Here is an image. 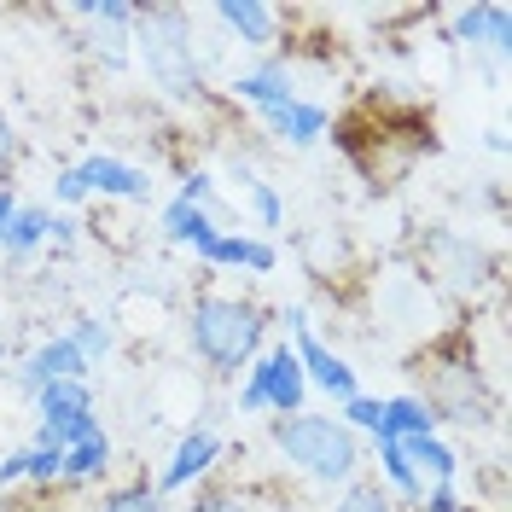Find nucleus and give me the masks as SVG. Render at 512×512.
Wrapping results in <instances>:
<instances>
[{"label":"nucleus","mask_w":512,"mask_h":512,"mask_svg":"<svg viewBox=\"0 0 512 512\" xmlns=\"http://www.w3.org/2000/svg\"><path fill=\"white\" fill-rule=\"evenodd\" d=\"M262 123L274 140H286V146H315L320 134H326V105H309V99H286V105H274V111H262Z\"/></svg>","instance_id":"nucleus-11"},{"label":"nucleus","mask_w":512,"mask_h":512,"mask_svg":"<svg viewBox=\"0 0 512 512\" xmlns=\"http://www.w3.org/2000/svg\"><path fill=\"white\" fill-rule=\"evenodd\" d=\"M262 332H268V315L256 303H245V297H198L187 315L192 355L210 373H239L262 350Z\"/></svg>","instance_id":"nucleus-2"},{"label":"nucleus","mask_w":512,"mask_h":512,"mask_svg":"<svg viewBox=\"0 0 512 512\" xmlns=\"http://www.w3.org/2000/svg\"><path fill=\"white\" fill-rule=\"evenodd\" d=\"M18 478H24V448L0 460V489H12V483H18Z\"/></svg>","instance_id":"nucleus-33"},{"label":"nucleus","mask_w":512,"mask_h":512,"mask_svg":"<svg viewBox=\"0 0 512 512\" xmlns=\"http://www.w3.org/2000/svg\"><path fill=\"white\" fill-rule=\"evenodd\" d=\"M448 41H460V47H489V59H495V70H501L507 53H512V12H507V6H495V0L460 6Z\"/></svg>","instance_id":"nucleus-6"},{"label":"nucleus","mask_w":512,"mask_h":512,"mask_svg":"<svg viewBox=\"0 0 512 512\" xmlns=\"http://www.w3.org/2000/svg\"><path fill=\"white\" fill-rule=\"evenodd\" d=\"M216 18L239 35V47H274L280 35V12L262 0H216Z\"/></svg>","instance_id":"nucleus-12"},{"label":"nucleus","mask_w":512,"mask_h":512,"mask_svg":"<svg viewBox=\"0 0 512 512\" xmlns=\"http://www.w3.org/2000/svg\"><path fill=\"white\" fill-rule=\"evenodd\" d=\"M379 414H384L379 396H350V402H344V425H350V431H367V437L379 431Z\"/></svg>","instance_id":"nucleus-27"},{"label":"nucleus","mask_w":512,"mask_h":512,"mask_svg":"<svg viewBox=\"0 0 512 512\" xmlns=\"http://www.w3.org/2000/svg\"><path fill=\"white\" fill-rule=\"evenodd\" d=\"M431 431H437V414H431L425 396H390L373 443H408V437H431Z\"/></svg>","instance_id":"nucleus-13"},{"label":"nucleus","mask_w":512,"mask_h":512,"mask_svg":"<svg viewBox=\"0 0 512 512\" xmlns=\"http://www.w3.org/2000/svg\"><path fill=\"white\" fill-rule=\"evenodd\" d=\"M419 512H466V507H460L454 483H425V495H419Z\"/></svg>","instance_id":"nucleus-30"},{"label":"nucleus","mask_w":512,"mask_h":512,"mask_svg":"<svg viewBox=\"0 0 512 512\" xmlns=\"http://www.w3.org/2000/svg\"><path fill=\"white\" fill-rule=\"evenodd\" d=\"M0 355H6V350H0Z\"/></svg>","instance_id":"nucleus-37"},{"label":"nucleus","mask_w":512,"mask_h":512,"mask_svg":"<svg viewBox=\"0 0 512 512\" xmlns=\"http://www.w3.org/2000/svg\"><path fill=\"white\" fill-rule=\"evenodd\" d=\"M94 437H105L99 414H70V419H53V425L35 431V443H53V448H76V443H94Z\"/></svg>","instance_id":"nucleus-21"},{"label":"nucleus","mask_w":512,"mask_h":512,"mask_svg":"<svg viewBox=\"0 0 512 512\" xmlns=\"http://www.w3.org/2000/svg\"><path fill=\"white\" fill-rule=\"evenodd\" d=\"M76 227H82L76 216H53V227H47V245H59V251H64V245H76Z\"/></svg>","instance_id":"nucleus-32"},{"label":"nucleus","mask_w":512,"mask_h":512,"mask_svg":"<svg viewBox=\"0 0 512 512\" xmlns=\"http://www.w3.org/2000/svg\"><path fill=\"white\" fill-rule=\"evenodd\" d=\"M251 384L262 390L268 414H280V419L303 414V402H309V379H303V367H297V350H291V344H274V350L256 355Z\"/></svg>","instance_id":"nucleus-4"},{"label":"nucleus","mask_w":512,"mask_h":512,"mask_svg":"<svg viewBox=\"0 0 512 512\" xmlns=\"http://www.w3.org/2000/svg\"><path fill=\"white\" fill-rule=\"evenodd\" d=\"M198 512H251V501H245L239 489H222V495H204Z\"/></svg>","instance_id":"nucleus-31"},{"label":"nucleus","mask_w":512,"mask_h":512,"mask_svg":"<svg viewBox=\"0 0 512 512\" xmlns=\"http://www.w3.org/2000/svg\"><path fill=\"white\" fill-rule=\"evenodd\" d=\"M402 454H408V466H414L425 483H454L460 478V454L431 431V437H408V443H396Z\"/></svg>","instance_id":"nucleus-17"},{"label":"nucleus","mask_w":512,"mask_h":512,"mask_svg":"<svg viewBox=\"0 0 512 512\" xmlns=\"http://www.w3.org/2000/svg\"><path fill=\"white\" fill-rule=\"evenodd\" d=\"M216 460H222V437H216L210 425L187 431V437L175 443V454H169V466L158 472V495H175V489H187V483L210 478V472H216Z\"/></svg>","instance_id":"nucleus-7"},{"label":"nucleus","mask_w":512,"mask_h":512,"mask_svg":"<svg viewBox=\"0 0 512 512\" xmlns=\"http://www.w3.org/2000/svg\"><path fill=\"white\" fill-rule=\"evenodd\" d=\"M373 454H379V472H384V483L402 495V501H419L425 495V478H419L414 466H408V454L396 443H373Z\"/></svg>","instance_id":"nucleus-19"},{"label":"nucleus","mask_w":512,"mask_h":512,"mask_svg":"<svg viewBox=\"0 0 512 512\" xmlns=\"http://www.w3.org/2000/svg\"><path fill=\"white\" fill-rule=\"evenodd\" d=\"M76 169H82L88 192H99V198H128V204H146L152 198V175L123 163V158H111V152H94V158H82Z\"/></svg>","instance_id":"nucleus-8"},{"label":"nucleus","mask_w":512,"mask_h":512,"mask_svg":"<svg viewBox=\"0 0 512 512\" xmlns=\"http://www.w3.org/2000/svg\"><path fill=\"white\" fill-rule=\"evenodd\" d=\"M338 512H396V501H390V489H379V483H350V495L338 501Z\"/></svg>","instance_id":"nucleus-25"},{"label":"nucleus","mask_w":512,"mask_h":512,"mask_svg":"<svg viewBox=\"0 0 512 512\" xmlns=\"http://www.w3.org/2000/svg\"><path fill=\"white\" fill-rule=\"evenodd\" d=\"M24 478H35V483L64 478V448H53V443H30V448H24Z\"/></svg>","instance_id":"nucleus-23"},{"label":"nucleus","mask_w":512,"mask_h":512,"mask_svg":"<svg viewBox=\"0 0 512 512\" xmlns=\"http://www.w3.org/2000/svg\"><path fill=\"white\" fill-rule=\"evenodd\" d=\"M245 192H251V210H256V222H262V227H280V222H286V204H280V192L268 187V181H251Z\"/></svg>","instance_id":"nucleus-26"},{"label":"nucleus","mask_w":512,"mask_h":512,"mask_svg":"<svg viewBox=\"0 0 512 512\" xmlns=\"http://www.w3.org/2000/svg\"><path fill=\"white\" fill-rule=\"evenodd\" d=\"M12 152H18V140H12V123H6V111H0V175H6Z\"/></svg>","instance_id":"nucleus-34"},{"label":"nucleus","mask_w":512,"mask_h":512,"mask_svg":"<svg viewBox=\"0 0 512 512\" xmlns=\"http://www.w3.org/2000/svg\"><path fill=\"white\" fill-rule=\"evenodd\" d=\"M163 233L175 239V245H204V239H216L222 227H216V216L210 210H198V204H181V198H169V210H163Z\"/></svg>","instance_id":"nucleus-18"},{"label":"nucleus","mask_w":512,"mask_h":512,"mask_svg":"<svg viewBox=\"0 0 512 512\" xmlns=\"http://www.w3.org/2000/svg\"><path fill=\"white\" fill-rule=\"evenodd\" d=\"M262 408H268V402H262V390L245 379V390H239V414H262Z\"/></svg>","instance_id":"nucleus-35"},{"label":"nucleus","mask_w":512,"mask_h":512,"mask_svg":"<svg viewBox=\"0 0 512 512\" xmlns=\"http://www.w3.org/2000/svg\"><path fill=\"white\" fill-rule=\"evenodd\" d=\"M53 198H59V204H88V198H94L76 163H70V169H59V181H53Z\"/></svg>","instance_id":"nucleus-29"},{"label":"nucleus","mask_w":512,"mask_h":512,"mask_svg":"<svg viewBox=\"0 0 512 512\" xmlns=\"http://www.w3.org/2000/svg\"><path fill=\"white\" fill-rule=\"evenodd\" d=\"M64 338L88 355V367H94V361H105V355H111V344H117V338H111V326H105L99 315H82L70 332H64Z\"/></svg>","instance_id":"nucleus-22"},{"label":"nucleus","mask_w":512,"mask_h":512,"mask_svg":"<svg viewBox=\"0 0 512 512\" xmlns=\"http://www.w3.org/2000/svg\"><path fill=\"white\" fill-rule=\"evenodd\" d=\"M47 227H53V210H41V204H18V216L6 222V233H0L6 262H24V256L41 251V245H47Z\"/></svg>","instance_id":"nucleus-16"},{"label":"nucleus","mask_w":512,"mask_h":512,"mask_svg":"<svg viewBox=\"0 0 512 512\" xmlns=\"http://www.w3.org/2000/svg\"><path fill=\"white\" fill-rule=\"evenodd\" d=\"M274 448L315 483H350L361 472V443H355L350 425L332 414H309L303 408L291 419H274Z\"/></svg>","instance_id":"nucleus-3"},{"label":"nucleus","mask_w":512,"mask_h":512,"mask_svg":"<svg viewBox=\"0 0 512 512\" xmlns=\"http://www.w3.org/2000/svg\"><path fill=\"white\" fill-rule=\"evenodd\" d=\"M105 466H111V437H94V443L64 448V478H70V483H94V478H105Z\"/></svg>","instance_id":"nucleus-20"},{"label":"nucleus","mask_w":512,"mask_h":512,"mask_svg":"<svg viewBox=\"0 0 512 512\" xmlns=\"http://www.w3.org/2000/svg\"><path fill=\"white\" fill-rule=\"evenodd\" d=\"M233 99H245V105H256V111H274V105L297 99V88H291V76L280 70V64H256V70H245V76H233Z\"/></svg>","instance_id":"nucleus-15"},{"label":"nucleus","mask_w":512,"mask_h":512,"mask_svg":"<svg viewBox=\"0 0 512 512\" xmlns=\"http://www.w3.org/2000/svg\"><path fill=\"white\" fill-rule=\"evenodd\" d=\"M30 402H35V414H41V425L70 419V414H94V384L88 379H53V384H41Z\"/></svg>","instance_id":"nucleus-14"},{"label":"nucleus","mask_w":512,"mask_h":512,"mask_svg":"<svg viewBox=\"0 0 512 512\" xmlns=\"http://www.w3.org/2000/svg\"><path fill=\"white\" fill-rule=\"evenodd\" d=\"M291 338H297L291 350H297V367H303V379H309V384H320V390H326L338 408H344L350 396H361V384H355V367H350V361H344L338 350H326V344H320L309 326H297Z\"/></svg>","instance_id":"nucleus-5"},{"label":"nucleus","mask_w":512,"mask_h":512,"mask_svg":"<svg viewBox=\"0 0 512 512\" xmlns=\"http://www.w3.org/2000/svg\"><path fill=\"white\" fill-rule=\"evenodd\" d=\"M128 41H134V53L146 64V76H152L169 99H198L204 70H198V53H192L187 6H134Z\"/></svg>","instance_id":"nucleus-1"},{"label":"nucleus","mask_w":512,"mask_h":512,"mask_svg":"<svg viewBox=\"0 0 512 512\" xmlns=\"http://www.w3.org/2000/svg\"><path fill=\"white\" fill-rule=\"evenodd\" d=\"M12 216H18V198H12V187H0V233H6Z\"/></svg>","instance_id":"nucleus-36"},{"label":"nucleus","mask_w":512,"mask_h":512,"mask_svg":"<svg viewBox=\"0 0 512 512\" xmlns=\"http://www.w3.org/2000/svg\"><path fill=\"white\" fill-rule=\"evenodd\" d=\"M105 512H169V501H163L158 489H146V483H128V489H117L105 501Z\"/></svg>","instance_id":"nucleus-24"},{"label":"nucleus","mask_w":512,"mask_h":512,"mask_svg":"<svg viewBox=\"0 0 512 512\" xmlns=\"http://www.w3.org/2000/svg\"><path fill=\"white\" fill-rule=\"evenodd\" d=\"M88 373H94V367H88V355H82L59 332V338H47V344H41V350L18 367V384H24V396H35L41 384H53V379H88Z\"/></svg>","instance_id":"nucleus-9"},{"label":"nucleus","mask_w":512,"mask_h":512,"mask_svg":"<svg viewBox=\"0 0 512 512\" xmlns=\"http://www.w3.org/2000/svg\"><path fill=\"white\" fill-rule=\"evenodd\" d=\"M175 198H181V204H198V210H210V204H216V181H210L204 169H192L187 181H181V192H175Z\"/></svg>","instance_id":"nucleus-28"},{"label":"nucleus","mask_w":512,"mask_h":512,"mask_svg":"<svg viewBox=\"0 0 512 512\" xmlns=\"http://www.w3.org/2000/svg\"><path fill=\"white\" fill-rule=\"evenodd\" d=\"M192 256L204 268H251V274H274L280 268V251L268 239H245V233H216V239H204Z\"/></svg>","instance_id":"nucleus-10"}]
</instances>
